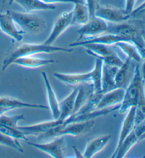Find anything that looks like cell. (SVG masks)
I'll use <instances>...</instances> for the list:
<instances>
[{"label":"cell","instance_id":"e0dca14e","mask_svg":"<svg viewBox=\"0 0 145 158\" xmlns=\"http://www.w3.org/2000/svg\"><path fill=\"white\" fill-rule=\"evenodd\" d=\"M126 113L127 114L125 116L123 122H122V127L121 128H120L117 146L115 148V149L121 145V143L123 142V140L127 137V135L134 130L135 126H136L135 119H136L137 108H130Z\"/></svg>","mask_w":145,"mask_h":158},{"label":"cell","instance_id":"f1b7e54d","mask_svg":"<svg viewBox=\"0 0 145 158\" xmlns=\"http://www.w3.org/2000/svg\"><path fill=\"white\" fill-rule=\"evenodd\" d=\"M0 132L19 140H23L25 142L28 141V138H27L26 135L21 131L19 130L18 127L13 128L8 127V126L0 124Z\"/></svg>","mask_w":145,"mask_h":158},{"label":"cell","instance_id":"5b68a950","mask_svg":"<svg viewBox=\"0 0 145 158\" xmlns=\"http://www.w3.org/2000/svg\"><path fill=\"white\" fill-rule=\"evenodd\" d=\"M11 16L24 33L39 34L46 28V22L41 16L36 14L21 13L15 11H9Z\"/></svg>","mask_w":145,"mask_h":158},{"label":"cell","instance_id":"9a60e30c","mask_svg":"<svg viewBox=\"0 0 145 158\" xmlns=\"http://www.w3.org/2000/svg\"><path fill=\"white\" fill-rule=\"evenodd\" d=\"M63 122L59 119H54L53 121H49V122H41L36 124L29 125V126H22L19 127L18 126V128L26 136L27 135H38L43 134L53 129L58 126L62 124Z\"/></svg>","mask_w":145,"mask_h":158},{"label":"cell","instance_id":"52a82bcc","mask_svg":"<svg viewBox=\"0 0 145 158\" xmlns=\"http://www.w3.org/2000/svg\"><path fill=\"white\" fill-rule=\"evenodd\" d=\"M94 16L110 23H122L131 18V15L127 14L124 9H120L112 7L102 6L98 5L96 9Z\"/></svg>","mask_w":145,"mask_h":158},{"label":"cell","instance_id":"3957f363","mask_svg":"<svg viewBox=\"0 0 145 158\" xmlns=\"http://www.w3.org/2000/svg\"><path fill=\"white\" fill-rule=\"evenodd\" d=\"M73 48H65L62 47L53 46V44L24 43L15 49L8 57L3 61L2 71L6 70L9 66L13 64L16 59L23 56H34L38 54H52L54 52H72Z\"/></svg>","mask_w":145,"mask_h":158},{"label":"cell","instance_id":"2e32d148","mask_svg":"<svg viewBox=\"0 0 145 158\" xmlns=\"http://www.w3.org/2000/svg\"><path fill=\"white\" fill-rule=\"evenodd\" d=\"M41 76L43 78L44 85H45L46 90L47 99H48V108L50 110L52 114L53 119H58L60 117V102L58 100L57 96L54 91L53 88L51 86L50 81L46 75L45 72H42Z\"/></svg>","mask_w":145,"mask_h":158},{"label":"cell","instance_id":"e575fe53","mask_svg":"<svg viewBox=\"0 0 145 158\" xmlns=\"http://www.w3.org/2000/svg\"><path fill=\"white\" fill-rule=\"evenodd\" d=\"M145 7V0L144 1V2H142V3L139 5V6H137V8H135L134 9V11L132 12V14H131V16L132 17H133V16L135 14H137V12H138L139 10H141L142 9H143V8H144Z\"/></svg>","mask_w":145,"mask_h":158},{"label":"cell","instance_id":"d4e9b609","mask_svg":"<svg viewBox=\"0 0 145 158\" xmlns=\"http://www.w3.org/2000/svg\"><path fill=\"white\" fill-rule=\"evenodd\" d=\"M16 2L26 11L31 12L34 11H52L56 9L55 4H49L41 0H15Z\"/></svg>","mask_w":145,"mask_h":158},{"label":"cell","instance_id":"83f0119b","mask_svg":"<svg viewBox=\"0 0 145 158\" xmlns=\"http://www.w3.org/2000/svg\"><path fill=\"white\" fill-rule=\"evenodd\" d=\"M103 62L99 59H96V63L94 67L92 70V82L94 92H101V79H102V71H103Z\"/></svg>","mask_w":145,"mask_h":158},{"label":"cell","instance_id":"277c9868","mask_svg":"<svg viewBox=\"0 0 145 158\" xmlns=\"http://www.w3.org/2000/svg\"><path fill=\"white\" fill-rule=\"evenodd\" d=\"M94 124L95 122L93 119L68 123H63L49 131L38 135V140H44L65 135H71L75 137L80 136L89 132Z\"/></svg>","mask_w":145,"mask_h":158},{"label":"cell","instance_id":"1f68e13d","mask_svg":"<svg viewBox=\"0 0 145 158\" xmlns=\"http://www.w3.org/2000/svg\"><path fill=\"white\" fill-rule=\"evenodd\" d=\"M86 4L87 5L88 11H89L91 18L94 16L96 9L98 6V0H85Z\"/></svg>","mask_w":145,"mask_h":158},{"label":"cell","instance_id":"836d02e7","mask_svg":"<svg viewBox=\"0 0 145 158\" xmlns=\"http://www.w3.org/2000/svg\"><path fill=\"white\" fill-rule=\"evenodd\" d=\"M137 0H125V5L124 10L127 14L131 15L132 12L134 11L135 4Z\"/></svg>","mask_w":145,"mask_h":158},{"label":"cell","instance_id":"44dd1931","mask_svg":"<svg viewBox=\"0 0 145 158\" xmlns=\"http://www.w3.org/2000/svg\"><path fill=\"white\" fill-rule=\"evenodd\" d=\"M94 92L92 83H83L79 85L77 88V93L75 98V107H74L72 115L75 114L82 106L87 102L90 96ZM71 116V117H72Z\"/></svg>","mask_w":145,"mask_h":158},{"label":"cell","instance_id":"8d00e7d4","mask_svg":"<svg viewBox=\"0 0 145 158\" xmlns=\"http://www.w3.org/2000/svg\"><path fill=\"white\" fill-rule=\"evenodd\" d=\"M145 140V131L143 133H142L141 136L139 137V142H141V141H142V140Z\"/></svg>","mask_w":145,"mask_h":158},{"label":"cell","instance_id":"74e56055","mask_svg":"<svg viewBox=\"0 0 145 158\" xmlns=\"http://www.w3.org/2000/svg\"><path fill=\"white\" fill-rule=\"evenodd\" d=\"M8 1H9V4H12L15 0H8Z\"/></svg>","mask_w":145,"mask_h":158},{"label":"cell","instance_id":"ba28073f","mask_svg":"<svg viewBox=\"0 0 145 158\" xmlns=\"http://www.w3.org/2000/svg\"><path fill=\"white\" fill-rule=\"evenodd\" d=\"M30 146L35 148L54 158L64 157L65 149V138L63 136L57 137L55 139L48 143H33L26 141Z\"/></svg>","mask_w":145,"mask_h":158},{"label":"cell","instance_id":"4fadbf2b","mask_svg":"<svg viewBox=\"0 0 145 158\" xmlns=\"http://www.w3.org/2000/svg\"><path fill=\"white\" fill-rule=\"evenodd\" d=\"M125 89L122 88H116L102 94L99 102L97 105L96 110H104L113 106L120 105L124 98Z\"/></svg>","mask_w":145,"mask_h":158},{"label":"cell","instance_id":"603a6c76","mask_svg":"<svg viewBox=\"0 0 145 158\" xmlns=\"http://www.w3.org/2000/svg\"><path fill=\"white\" fill-rule=\"evenodd\" d=\"M139 136L133 130L127 135L120 146L115 150L112 158H122L125 157L130 150L139 142Z\"/></svg>","mask_w":145,"mask_h":158},{"label":"cell","instance_id":"ffe728a7","mask_svg":"<svg viewBox=\"0 0 145 158\" xmlns=\"http://www.w3.org/2000/svg\"><path fill=\"white\" fill-rule=\"evenodd\" d=\"M53 63H55V61L53 59L39 58L34 56H28L16 59L13 62V64H16V65L20 66L24 68L36 69L43 67V66H45Z\"/></svg>","mask_w":145,"mask_h":158},{"label":"cell","instance_id":"9c48e42d","mask_svg":"<svg viewBox=\"0 0 145 158\" xmlns=\"http://www.w3.org/2000/svg\"><path fill=\"white\" fill-rule=\"evenodd\" d=\"M137 63L127 58L122 66L117 69L115 74V82L117 88H126L134 75Z\"/></svg>","mask_w":145,"mask_h":158},{"label":"cell","instance_id":"d6a6232c","mask_svg":"<svg viewBox=\"0 0 145 158\" xmlns=\"http://www.w3.org/2000/svg\"><path fill=\"white\" fill-rule=\"evenodd\" d=\"M43 2L49 4H76L78 2H82V0H41Z\"/></svg>","mask_w":145,"mask_h":158},{"label":"cell","instance_id":"ac0fdd59","mask_svg":"<svg viewBox=\"0 0 145 158\" xmlns=\"http://www.w3.org/2000/svg\"><path fill=\"white\" fill-rule=\"evenodd\" d=\"M112 136L110 135H105L96 138L88 143L85 150L82 153L83 157L92 158L97 153L101 151L106 147Z\"/></svg>","mask_w":145,"mask_h":158},{"label":"cell","instance_id":"7402d4cb","mask_svg":"<svg viewBox=\"0 0 145 158\" xmlns=\"http://www.w3.org/2000/svg\"><path fill=\"white\" fill-rule=\"evenodd\" d=\"M117 69L118 68L113 67V66H103L101 79V92L103 93L117 88L115 85V77Z\"/></svg>","mask_w":145,"mask_h":158},{"label":"cell","instance_id":"6da1fadb","mask_svg":"<svg viewBox=\"0 0 145 158\" xmlns=\"http://www.w3.org/2000/svg\"><path fill=\"white\" fill-rule=\"evenodd\" d=\"M132 107H136L137 111L145 116L144 81L142 78L138 64L133 78L125 88L124 98L120 103L118 112L120 114H125Z\"/></svg>","mask_w":145,"mask_h":158},{"label":"cell","instance_id":"30bf717a","mask_svg":"<svg viewBox=\"0 0 145 158\" xmlns=\"http://www.w3.org/2000/svg\"><path fill=\"white\" fill-rule=\"evenodd\" d=\"M72 25V10L70 11L64 12L58 19L56 20L53 25V29L48 38H47L44 44H53L57 40V39L62 35L68 28Z\"/></svg>","mask_w":145,"mask_h":158},{"label":"cell","instance_id":"484cf974","mask_svg":"<svg viewBox=\"0 0 145 158\" xmlns=\"http://www.w3.org/2000/svg\"><path fill=\"white\" fill-rule=\"evenodd\" d=\"M115 46L126 54L127 58L132 59L137 64L140 63L144 59L139 49L133 43L127 41H120L115 44Z\"/></svg>","mask_w":145,"mask_h":158},{"label":"cell","instance_id":"7c38bea8","mask_svg":"<svg viewBox=\"0 0 145 158\" xmlns=\"http://www.w3.org/2000/svg\"><path fill=\"white\" fill-rule=\"evenodd\" d=\"M20 108H33L41 109V110H49L48 106L38 104H32L22 102L15 98L9 97L0 98V115L9 112V111Z\"/></svg>","mask_w":145,"mask_h":158},{"label":"cell","instance_id":"8992f818","mask_svg":"<svg viewBox=\"0 0 145 158\" xmlns=\"http://www.w3.org/2000/svg\"><path fill=\"white\" fill-rule=\"evenodd\" d=\"M108 29H109V24L106 21L98 17L93 16L92 18H90L89 21L87 23L83 25L78 30L77 33L79 35V38L77 40V41L98 36L106 33Z\"/></svg>","mask_w":145,"mask_h":158},{"label":"cell","instance_id":"f546056e","mask_svg":"<svg viewBox=\"0 0 145 158\" xmlns=\"http://www.w3.org/2000/svg\"><path fill=\"white\" fill-rule=\"evenodd\" d=\"M0 145H4L17 150L21 153L23 152V149L19 140L11 138L0 132Z\"/></svg>","mask_w":145,"mask_h":158},{"label":"cell","instance_id":"f35d334b","mask_svg":"<svg viewBox=\"0 0 145 158\" xmlns=\"http://www.w3.org/2000/svg\"><path fill=\"white\" fill-rule=\"evenodd\" d=\"M144 46H145V32L144 33Z\"/></svg>","mask_w":145,"mask_h":158},{"label":"cell","instance_id":"7a4b0ae2","mask_svg":"<svg viewBox=\"0 0 145 158\" xmlns=\"http://www.w3.org/2000/svg\"><path fill=\"white\" fill-rule=\"evenodd\" d=\"M145 32V21L141 19H128L122 23H115L111 27L109 26L106 33L115 34L124 40L137 46L145 59V46L144 33Z\"/></svg>","mask_w":145,"mask_h":158},{"label":"cell","instance_id":"5bb4252c","mask_svg":"<svg viewBox=\"0 0 145 158\" xmlns=\"http://www.w3.org/2000/svg\"><path fill=\"white\" fill-rule=\"evenodd\" d=\"M60 82L68 85H79L83 83H92V71L87 73H62L55 72L53 74Z\"/></svg>","mask_w":145,"mask_h":158},{"label":"cell","instance_id":"4316f807","mask_svg":"<svg viewBox=\"0 0 145 158\" xmlns=\"http://www.w3.org/2000/svg\"><path fill=\"white\" fill-rule=\"evenodd\" d=\"M81 47H83L86 49L87 52L93 57L98 56H104L110 54H115V52L110 45L107 44H99V43H88L84 44Z\"/></svg>","mask_w":145,"mask_h":158},{"label":"cell","instance_id":"cb8c5ba5","mask_svg":"<svg viewBox=\"0 0 145 158\" xmlns=\"http://www.w3.org/2000/svg\"><path fill=\"white\" fill-rule=\"evenodd\" d=\"M72 10V25L83 26L89 21L91 18L87 5L82 2L74 4Z\"/></svg>","mask_w":145,"mask_h":158},{"label":"cell","instance_id":"d590c367","mask_svg":"<svg viewBox=\"0 0 145 158\" xmlns=\"http://www.w3.org/2000/svg\"><path fill=\"white\" fill-rule=\"evenodd\" d=\"M142 78L144 79V81H145V59H144V63H143V65H142Z\"/></svg>","mask_w":145,"mask_h":158},{"label":"cell","instance_id":"8fae6325","mask_svg":"<svg viewBox=\"0 0 145 158\" xmlns=\"http://www.w3.org/2000/svg\"><path fill=\"white\" fill-rule=\"evenodd\" d=\"M0 30L6 35L17 42H21L23 40V31H19L16 28L15 22L11 16L9 11L6 13H0Z\"/></svg>","mask_w":145,"mask_h":158},{"label":"cell","instance_id":"d6986e66","mask_svg":"<svg viewBox=\"0 0 145 158\" xmlns=\"http://www.w3.org/2000/svg\"><path fill=\"white\" fill-rule=\"evenodd\" d=\"M77 93V88L74 89L62 102H60V117L58 119L62 121L63 123L72 114Z\"/></svg>","mask_w":145,"mask_h":158},{"label":"cell","instance_id":"4dcf8cb0","mask_svg":"<svg viewBox=\"0 0 145 158\" xmlns=\"http://www.w3.org/2000/svg\"><path fill=\"white\" fill-rule=\"evenodd\" d=\"M24 119V116L23 114L12 116L9 117L5 114L0 115V124L8 126V127L17 128L18 127V123L21 120Z\"/></svg>","mask_w":145,"mask_h":158}]
</instances>
